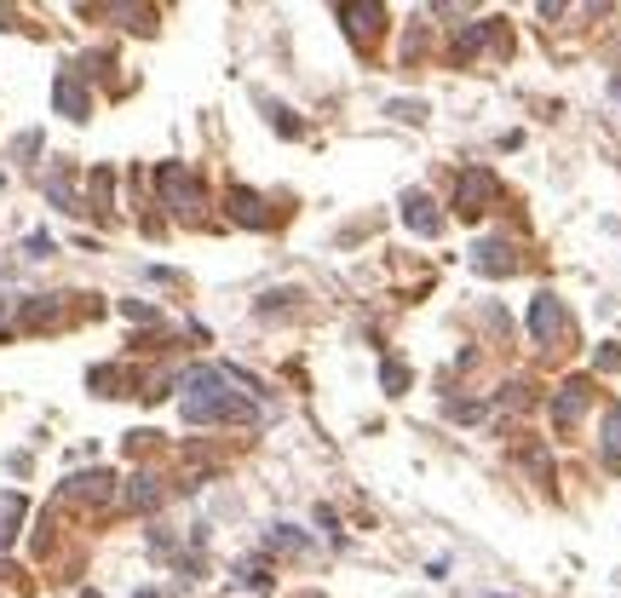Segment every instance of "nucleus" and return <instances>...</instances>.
<instances>
[{
	"label": "nucleus",
	"instance_id": "obj_1",
	"mask_svg": "<svg viewBox=\"0 0 621 598\" xmlns=\"http://www.w3.org/2000/svg\"><path fill=\"white\" fill-rule=\"evenodd\" d=\"M179 386H184L179 409L190 426H225V420H248L253 414L248 391H242V380L230 368H190Z\"/></svg>",
	"mask_w": 621,
	"mask_h": 598
},
{
	"label": "nucleus",
	"instance_id": "obj_2",
	"mask_svg": "<svg viewBox=\"0 0 621 598\" xmlns=\"http://www.w3.org/2000/svg\"><path fill=\"white\" fill-rule=\"evenodd\" d=\"M156 184H161V202L173 207V213H184V219L202 207V179H196V173H184L179 161H161Z\"/></svg>",
	"mask_w": 621,
	"mask_h": 598
},
{
	"label": "nucleus",
	"instance_id": "obj_3",
	"mask_svg": "<svg viewBox=\"0 0 621 598\" xmlns=\"http://www.w3.org/2000/svg\"><path fill=\"white\" fill-rule=\"evenodd\" d=\"M564 305H558V294H535L529 299V340L535 345H558L564 340Z\"/></svg>",
	"mask_w": 621,
	"mask_h": 598
},
{
	"label": "nucleus",
	"instance_id": "obj_4",
	"mask_svg": "<svg viewBox=\"0 0 621 598\" xmlns=\"http://www.w3.org/2000/svg\"><path fill=\"white\" fill-rule=\"evenodd\" d=\"M581 414H587V380H564L558 397H552V426H558V432H570Z\"/></svg>",
	"mask_w": 621,
	"mask_h": 598
},
{
	"label": "nucleus",
	"instance_id": "obj_5",
	"mask_svg": "<svg viewBox=\"0 0 621 598\" xmlns=\"http://www.w3.org/2000/svg\"><path fill=\"white\" fill-rule=\"evenodd\" d=\"M64 495L69 501H81V506H104L115 495V478L110 472H75V478L64 483Z\"/></svg>",
	"mask_w": 621,
	"mask_h": 598
},
{
	"label": "nucleus",
	"instance_id": "obj_6",
	"mask_svg": "<svg viewBox=\"0 0 621 598\" xmlns=\"http://www.w3.org/2000/svg\"><path fill=\"white\" fill-rule=\"evenodd\" d=\"M495 196V179L483 173V167H472V173H460V190H455V207L472 219V213H483V202Z\"/></svg>",
	"mask_w": 621,
	"mask_h": 598
},
{
	"label": "nucleus",
	"instance_id": "obj_7",
	"mask_svg": "<svg viewBox=\"0 0 621 598\" xmlns=\"http://www.w3.org/2000/svg\"><path fill=\"white\" fill-rule=\"evenodd\" d=\"M472 265H478L483 276H512V271H518L512 242H501V236H495V242H478V248H472Z\"/></svg>",
	"mask_w": 621,
	"mask_h": 598
},
{
	"label": "nucleus",
	"instance_id": "obj_8",
	"mask_svg": "<svg viewBox=\"0 0 621 598\" xmlns=\"http://www.w3.org/2000/svg\"><path fill=\"white\" fill-rule=\"evenodd\" d=\"M52 104H58V110L69 115V121H87V110H92V98H87V87H81V81H75V75H58V87H52Z\"/></svg>",
	"mask_w": 621,
	"mask_h": 598
},
{
	"label": "nucleus",
	"instance_id": "obj_9",
	"mask_svg": "<svg viewBox=\"0 0 621 598\" xmlns=\"http://www.w3.org/2000/svg\"><path fill=\"white\" fill-rule=\"evenodd\" d=\"M403 219H409V230H420V236H437V230H443V213H437L432 196H420V190L403 196Z\"/></svg>",
	"mask_w": 621,
	"mask_h": 598
},
{
	"label": "nucleus",
	"instance_id": "obj_10",
	"mask_svg": "<svg viewBox=\"0 0 621 598\" xmlns=\"http://www.w3.org/2000/svg\"><path fill=\"white\" fill-rule=\"evenodd\" d=\"M23 518H29V501H23L18 489H0V547H12V541H18Z\"/></svg>",
	"mask_w": 621,
	"mask_h": 598
},
{
	"label": "nucleus",
	"instance_id": "obj_11",
	"mask_svg": "<svg viewBox=\"0 0 621 598\" xmlns=\"http://www.w3.org/2000/svg\"><path fill=\"white\" fill-rule=\"evenodd\" d=\"M156 501H161V478H150V472H138L133 489L121 495V506H133V512H150Z\"/></svg>",
	"mask_w": 621,
	"mask_h": 598
},
{
	"label": "nucleus",
	"instance_id": "obj_12",
	"mask_svg": "<svg viewBox=\"0 0 621 598\" xmlns=\"http://www.w3.org/2000/svg\"><path fill=\"white\" fill-rule=\"evenodd\" d=\"M230 219L236 225H265V202L253 190H230Z\"/></svg>",
	"mask_w": 621,
	"mask_h": 598
},
{
	"label": "nucleus",
	"instance_id": "obj_13",
	"mask_svg": "<svg viewBox=\"0 0 621 598\" xmlns=\"http://www.w3.org/2000/svg\"><path fill=\"white\" fill-rule=\"evenodd\" d=\"M340 18L357 23V35H363V41H374V35H380V18H386V6H345Z\"/></svg>",
	"mask_w": 621,
	"mask_h": 598
},
{
	"label": "nucleus",
	"instance_id": "obj_14",
	"mask_svg": "<svg viewBox=\"0 0 621 598\" xmlns=\"http://www.w3.org/2000/svg\"><path fill=\"white\" fill-rule=\"evenodd\" d=\"M604 466H610V472L621 466V403L604 409Z\"/></svg>",
	"mask_w": 621,
	"mask_h": 598
},
{
	"label": "nucleus",
	"instance_id": "obj_15",
	"mask_svg": "<svg viewBox=\"0 0 621 598\" xmlns=\"http://www.w3.org/2000/svg\"><path fill=\"white\" fill-rule=\"evenodd\" d=\"M23 322H29V328H46V322H58V294H41L35 305H23Z\"/></svg>",
	"mask_w": 621,
	"mask_h": 598
},
{
	"label": "nucleus",
	"instance_id": "obj_16",
	"mask_svg": "<svg viewBox=\"0 0 621 598\" xmlns=\"http://www.w3.org/2000/svg\"><path fill=\"white\" fill-rule=\"evenodd\" d=\"M236 581L265 593V587H271V564H265V558H248V564H236Z\"/></svg>",
	"mask_w": 621,
	"mask_h": 598
},
{
	"label": "nucleus",
	"instance_id": "obj_17",
	"mask_svg": "<svg viewBox=\"0 0 621 598\" xmlns=\"http://www.w3.org/2000/svg\"><path fill=\"white\" fill-rule=\"evenodd\" d=\"M271 547H282V552H311V541H305L294 524H276V529H271Z\"/></svg>",
	"mask_w": 621,
	"mask_h": 598
},
{
	"label": "nucleus",
	"instance_id": "obj_18",
	"mask_svg": "<svg viewBox=\"0 0 621 598\" xmlns=\"http://www.w3.org/2000/svg\"><path fill=\"white\" fill-rule=\"evenodd\" d=\"M483 41H489V23H478V29H466V35H460V46H455V52H460V58H472V52H478Z\"/></svg>",
	"mask_w": 621,
	"mask_h": 598
},
{
	"label": "nucleus",
	"instance_id": "obj_19",
	"mask_svg": "<svg viewBox=\"0 0 621 598\" xmlns=\"http://www.w3.org/2000/svg\"><path fill=\"white\" fill-rule=\"evenodd\" d=\"M391 115H403V121H426V104H414V98H403V104H391Z\"/></svg>",
	"mask_w": 621,
	"mask_h": 598
},
{
	"label": "nucleus",
	"instance_id": "obj_20",
	"mask_svg": "<svg viewBox=\"0 0 621 598\" xmlns=\"http://www.w3.org/2000/svg\"><path fill=\"white\" fill-rule=\"evenodd\" d=\"M409 386V368L403 363H386V391H403Z\"/></svg>",
	"mask_w": 621,
	"mask_h": 598
},
{
	"label": "nucleus",
	"instance_id": "obj_21",
	"mask_svg": "<svg viewBox=\"0 0 621 598\" xmlns=\"http://www.w3.org/2000/svg\"><path fill=\"white\" fill-rule=\"evenodd\" d=\"M35 150H41V133H23L18 144H12V156H35Z\"/></svg>",
	"mask_w": 621,
	"mask_h": 598
},
{
	"label": "nucleus",
	"instance_id": "obj_22",
	"mask_svg": "<svg viewBox=\"0 0 621 598\" xmlns=\"http://www.w3.org/2000/svg\"><path fill=\"white\" fill-rule=\"evenodd\" d=\"M598 368H604V374H610V368H621V351H616V345H604V351H598Z\"/></svg>",
	"mask_w": 621,
	"mask_h": 598
},
{
	"label": "nucleus",
	"instance_id": "obj_23",
	"mask_svg": "<svg viewBox=\"0 0 621 598\" xmlns=\"http://www.w3.org/2000/svg\"><path fill=\"white\" fill-rule=\"evenodd\" d=\"M0 328H6V311H0Z\"/></svg>",
	"mask_w": 621,
	"mask_h": 598
},
{
	"label": "nucleus",
	"instance_id": "obj_24",
	"mask_svg": "<svg viewBox=\"0 0 621 598\" xmlns=\"http://www.w3.org/2000/svg\"><path fill=\"white\" fill-rule=\"evenodd\" d=\"M0 575H6V564H0Z\"/></svg>",
	"mask_w": 621,
	"mask_h": 598
},
{
	"label": "nucleus",
	"instance_id": "obj_25",
	"mask_svg": "<svg viewBox=\"0 0 621 598\" xmlns=\"http://www.w3.org/2000/svg\"><path fill=\"white\" fill-rule=\"evenodd\" d=\"M483 598H495V593H483Z\"/></svg>",
	"mask_w": 621,
	"mask_h": 598
},
{
	"label": "nucleus",
	"instance_id": "obj_26",
	"mask_svg": "<svg viewBox=\"0 0 621 598\" xmlns=\"http://www.w3.org/2000/svg\"><path fill=\"white\" fill-rule=\"evenodd\" d=\"M311 598H317V593H311Z\"/></svg>",
	"mask_w": 621,
	"mask_h": 598
}]
</instances>
